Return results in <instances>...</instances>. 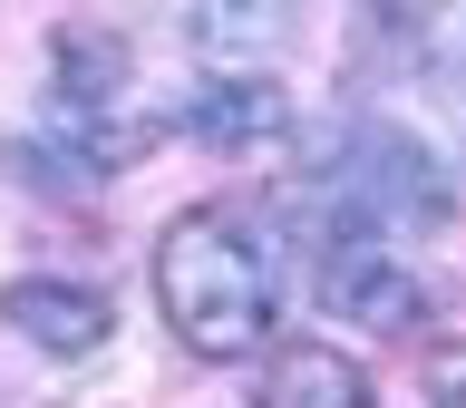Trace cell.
<instances>
[{
    "mask_svg": "<svg viewBox=\"0 0 466 408\" xmlns=\"http://www.w3.org/2000/svg\"><path fill=\"white\" fill-rule=\"evenodd\" d=\"M0 321H10L29 350H49V360H87V350H107V331H116L107 301H97L87 282H58V272L0 282Z\"/></svg>",
    "mask_w": 466,
    "mask_h": 408,
    "instance_id": "obj_3",
    "label": "cell"
},
{
    "mask_svg": "<svg viewBox=\"0 0 466 408\" xmlns=\"http://www.w3.org/2000/svg\"><path fill=\"white\" fill-rule=\"evenodd\" d=\"M253 408H370V370L340 341H282L253 379Z\"/></svg>",
    "mask_w": 466,
    "mask_h": 408,
    "instance_id": "obj_4",
    "label": "cell"
},
{
    "mask_svg": "<svg viewBox=\"0 0 466 408\" xmlns=\"http://www.w3.org/2000/svg\"><path fill=\"white\" fill-rule=\"evenodd\" d=\"M291 127V97L272 78H204L185 97V137L214 146V156H243V146H272Z\"/></svg>",
    "mask_w": 466,
    "mask_h": 408,
    "instance_id": "obj_5",
    "label": "cell"
},
{
    "mask_svg": "<svg viewBox=\"0 0 466 408\" xmlns=\"http://www.w3.org/2000/svg\"><path fill=\"white\" fill-rule=\"evenodd\" d=\"M116 78H127V49H116L107 29H58V97H68L78 117L107 107Z\"/></svg>",
    "mask_w": 466,
    "mask_h": 408,
    "instance_id": "obj_7",
    "label": "cell"
},
{
    "mask_svg": "<svg viewBox=\"0 0 466 408\" xmlns=\"http://www.w3.org/2000/svg\"><path fill=\"white\" fill-rule=\"evenodd\" d=\"M330 301H340L360 331H389V341L428 321V282H418L408 262H389V253H340L330 262Z\"/></svg>",
    "mask_w": 466,
    "mask_h": 408,
    "instance_id": "obj_6",
    "label": "cell"
},
{
    "mask_svg": "<svg viewBox=\"0 0 466 408\" xmlns=\"http://www.w3.org/2000/svg\"><path fill=\"white\" fill-rule=\"evenodd\" d=\"M330 195H340L350 224H389V233H428L447 224V204H457V185H447V166H437L418 137H399V127H360V137L330 156Z\"/></svg>",
    "mask_w": 466,
    "mask_h": 408,
    "instance_id": "obj_2",
    "label": "cell"
},
{
    "mask_svg": "<svg viewBox=\"0 0 466 408\" xmlns=\"http://www.w3.org/2000/svg\"><path fill=\"white\" fill-rule=\"evenodd\" d=\"M428 399L437 408H466V350H437V360H428Z\"/></svg>",
    "mask_w": 466,
    "mask_h": 408,
    "instance_id": "obj_9",
    "label": "cell"
},
{
    "mask_svg": "<svg viewBox=\"0 0 466 408\" xmlns=\"http://www.w3.org/2000/svg\"><path fill=\"white\" fill-rule=\"evenodd\" d=\"M156 311L195 360H243L272 331V262L233 214L195 204L156 233Z\"/></svg>",
    "mask_w": 466,
    "mask_h": 408,
    "instance_id": "obj_1",
    "label": "cell"
},
{
    "mask_svg": "<svg viewBox=\"0 0 466 408\" xmlns=\"http://www.w3.org/2000/svg\"><path fill=\"white\" fill-rule=\"evenodd\" d=\"M370 20H389V29H437V20H447V0H370Z\"/></svg>",
    "mask_w": 466,
    "mask_h": 408,
    "instance_id": "obj_10",
    "label": "cell"
},
{
    "mask_svg": "<svg viewBox=\"0 0 466 408\" xmlns=\"http://www.w3.org/2000/svg\"><path fill=\"white\" fill-rule=\"evenodd\" d=\"M291 0H195V29L214 39V49H262L272 29H282Z\"/></svg>",
    "mask_w": 466,
    "mask_h": 408,
    "instance_id": "obj_8",
    "label": "cell"
}]
</instances>
